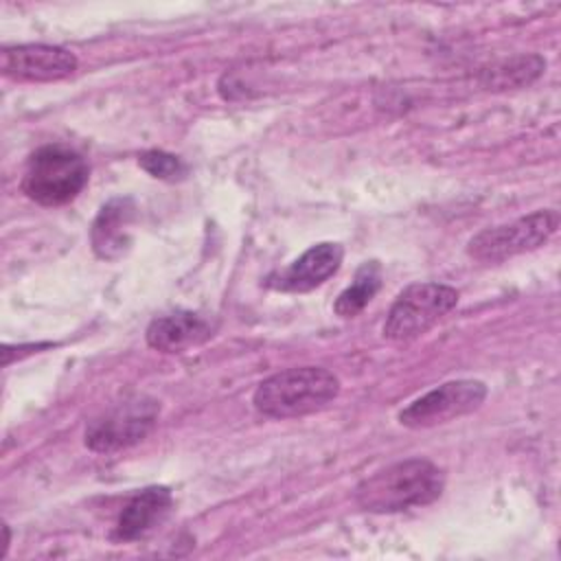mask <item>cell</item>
<instances>
[{"instance_id": "4fadbf2b", "label": "cell", "mask_w": 561, "mask_h": 561, "mask_svg": "<svg viewBox=\"0 0 561 561\" xmlns=\"http://www.w3.org/2000/svg\"><path fill=\"white\" fill-rule=\"evenodd\" d=\"M381 287V265L377 261H366L357 267L353 283L335 298L333 311L340 318H355L375 298Z\"/></svg>"}, {"instance_id": "30bf717a", "label": "cell", "mask_w": 561, "mask_h": 561, "mask_svg": "<svg viewBox=\"0 0 561 561\" xmlns=\"http://www.w3.org/2000/svg\"><path fill=\"white\" fill-rule=\"evenodd\" d=\"M215 333V324L202 313L178 309L173 313L158 316L147 327V344L160 353H184L208 342Z\"/></svg>"}, {"instance_id": "6da1fadb", "label": "cell", "mask_w": 561, "mask_h": 561, "mask_svg": "<svg viewBox=\"0 0 561 561\" xmlns=\"http://www.w3.org/2000/svg\"><path fill=\"white\" fill-rule=\"evenodd\" d=\"M445 473L427 458H405L366 476L355 486V502L368 513H401L436 502Z\"/></svg>"}, {"instance_id": "8fae6325", "label": "cell", "mask_w": 561, "mask_h": 561, "mask_svg": "<svg viewBox=\"0 0 561 561\" xmlns=\"http://www.w3.org/2000/svg\"><path fill=\"white\" fill-rule=\"evenodd\" d=\"M136 204L131 197H114L101 206L90 228V243L99 259L116 261L131 245Z\"/></svg>"}, {"instance_id": "8992f818", "label": "cell", "mask_w": 561, "mask_h": 561, "mask_svg": "<svg viewBox=\"0 0 561 561\" xmlns=\"http://www.w3.org/2000/svg\"><path fill=\"white\" fill-rule=\"evenodd\" d=\"M559 226V213L552 208L535 210L502 226L484 228L467 243V254L480 263H500L511 256L541 248Z\"/></svg>"}, {"instance_id": "7c38bea8", "label": "cell", "mask_w": 561, "mask_h": 561, "mask_svg": "<svg viewBox=\"0 0 561 561\" xmlns=\"http://www.w3.org/2000/svg\"><path fill=\"white\" fill-rule=\"evenodd\" d=\"M173 495L167 486H147L138 491L118 513L114 526L116 541H136L156 530L171 513Z\"/></svg>"}, {"instance_id": "5bb4252c", "label": "cell", "mask_w": 561, "mask_h": 561, "mask_svg": "<svg viewBox=\"0 0 561 561\" xmlns=\"http://www.w3.org/2000/svg\"><path fill=\"white\" fill-rule=\"evenodd\" d=\"M138 164L156 180H167L175 182L182 180L188 173V167L178 158L175 153L162 151V149H149L138 156Z\"/></svg>"}, {"instance_id": "52a82bcc", "label": "cell", "mask_w": 561, "mask_h": 561, "mask_svg": "<svg viewBox=\"0 0 561 561\" xmlns=\"http://www.w3.org/2000/svg\"><path fill=\"white\" fill-rule=\"evenodd\" d=\"M486 399V386L478 379L445 381L414 399L399 412V423L410 430H425L476 412Z\"/></svg>"}, {"instance_id": "7a4b0ae2", "label": "cell", "mask_w": 561, "mask_h": 561, "mask_svg": "<svg viewBox=\"0 0 561 561\" xmlns=\"http://www.w3.org/2000/svg\"><path fill=\"white\" fill-rule=\"evenodd\" d=\"M340 394V379L322 366H296L265 377L254 394V410L267 419H296L327 408Z\"/></svg>"}, {"instance_id": "9c48e42d", "label": "cell", "mask_w": 561, "mask_h": 561, "mask_svg": "<svg viewBox=\"0 0 561 561\" xmlns=\"http://www.w3.org/2000/svg\"><path fill=\"white\" fill-rule=\"evenodd\" d=\"M342 259H344V248L340 243L335 241L316 243L309 250H305L294 263H289L285 270L270 274L265 285L276 291H291V294L311 291L340 270Z\"/></svg>"}, {"instance_id": "277c9868", "label": "cell", "mask_w": 561, "mask_h": 561, "mask_svg": "<svg viewBox=\"0 0 561 561\" xmlns=\"http://www.w3.org/2000/svg\"><path fill=\"white\" fill-rule=\"evenodd\" d=\"M458 289L445 283H412L392 302L383 322L388 342H412L427 333L458 305Z\"/></svg>"}, {"instance_id": "3957f363", "label": "cell", "mask_w": 561, "mask_h": 561, "mask_svg": "<svg viewBox=\"0 0 561 561\" xmlns=\"http://www.w3.org/2000/svg\"><path fill=\"white\" fill-rule=\"evenodd\" d=\"M85 158L66 145H44L26 162L22 193L42 206H64L88 184Z\"/></svg>"}, {"instance_id": "ba28073f", "label": "cell", "mask_w": 561, "mask_h": 561, "mask_svg": "<svg viewBox=\"0 0 561 561\" xmlns=\"http://www.w3.org/2000/svg\"><path fill=\"white\" fill-rule=\"evenodd\" d=\"M79 61L75 53L50 44H18L4 46L0 53L2 75L15 81L48 83L75 75Z\"/></svg>"}, {"instance_id": "5b68a950", "label": "cell", "mask_w": 561, "mask_h": 561, "mask_svg": "<svg viewBox=\"0 0 561 561\" xmlns=\"http://www.w3.org/2000/svg\"><path fill=\"white\" fill-rule=\"evenodd\" d=\"M160 403L151 397L136 394L114 403L85 425V447L96 454H114L140 443L156 425Z\"/></svg>"}]
</instances>
